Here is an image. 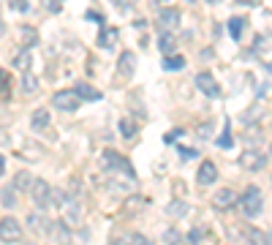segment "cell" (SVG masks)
I'll use <instances>...</instances> for the list:
<instances>
[{
    "mask_svg": "<svg viewBox=\"0 0 272 245\" xmlns=\"http://www.w3.org/2000/svg\"><path fill=\"white\" fill-rule=\"evenodd\" d=\"M14 204H17V196H14V191H11V188H3V207L11 210Z\"/></svg>",
    "mask_w": 272,
    "mask_h": 245,
    "instance_id": "obj_28",
    "label": "cell"
},
{
    "mask_svg": "<svg viewBox=\"0 0 272 245\" xmlns=\"http://www.w3.org/2000/svg\"><path fill=\"white\" fill-rule=\"evenodd\" d=\"M133 68H136V55L133 52H123L120 55V63H117V71H120V76H133Z\"/></svg>",
    "mask_w": 272,
    "mask_h": 245,
    "instance_id": "obj_11",
    "label": "cell"
},
{
    "mask_svg": "<svg viewBox=\"0 0 272 245\" xmlns=\"http://www.w3.org/2000/svg\"><path fill=\"white\" fill-rule=\"evenodd\" d=\"M28 226L33 229V232H38V234L52 232V221H46V215H41V212H30V215H28Z\"/></svg>",
    "mask_w": 272,
    "mask_h": 245,
    "instance_id": "obj_10",
    "label": "cell"
},
{
    "mask_svg": "<svg viewBox=\"0 0 272 245\" xmlns=\"http://www.w3.org/2000/svg\"><path fill=\"white\" fill-rule=\"evenodd\" d=\"M109 245H131V237H125V234H115L109 240Z\"/></svg>",
    "mask_w": 272,
    "mask_h": 245,
    "instance_id": "obj_32",
    "label": "cell"
},
{
    "mask_svg": "<svg viewBox=\"0 0 272 245\" xmlns=\"http://www.w3.org/2000/svg\"><path fill=\"white\" fill-rule=\"evenodd\" d=\"M239 207H242V212L248 218H256L264 207V196H261V188L259 185H248L245 194L239 196Z\"/></svg>",
    "mask_w": 272,
    "mask_h": 245,
    "instance_id": "obj_1",
    "label": "cell"
},
{
    "mask_svg": "<svg viewBox=\"0 0 272 245\" xmlns=\"http://www.w3.org/2000/svg\"><path fill=\"white\" fill-rule=\"evenodd\" d=\"M52 237L60 245H68L71 242V229L66 226V221H55V224H52Z\"/></svg>",
    "mask_w": 272,
    "mask_h": 245,
    "instance_id": "obj_12",
    "label": "cell"
},
{
    "mask_svg": "<svg viewBox=\"0 0 272 245\" xmlns=\"http://www.w3.org/2000/svg\"><path fill=\"white\" fill-rule=\"evenodd\" d=\"M259 115H261V106H256L253 112H242V120H245V123H248V120H256Z\"/></svg>",
    "mask_w": 272,
    "mask_h": 245,
    "instance_id": "obj_36",
    "label": "cell"
},
{
    "mask_svg": "<svg viewBox=\"0 0 272 245\" xmlns=\"http://www.w3.org/2000/svg\"><path fill=\"white\" fill-rule=\"evenodd\" d=\"M36 180L30 177V172H17V177H14V191H33Z\"/></svg>",
    "mask_w": 272,
    "mask_h": 245,
    "instance_id": "obj_15",
    "label": "cell"
},
{
    "mask_svg": "<svg viewBox=\"0 0 272 245\" xmlns=\"http://www.w3.org/2000/svg\"><path fill=\"white\" fill-rule=\"evenodd\" d=\"M196 133H199V137H202V139H204V137H210V133H212V131H210V125H199V131H196Z\"/></svg>",
    "mask_w": 272,
    "mask_h": 245,
    "instance_id": "obj_40",
    "label": "cell"
},
{
    "mask_svg": "<svg viewBox=\"0 0 272 245\" xmlns=\"http://www.w3.org/2000/svg\"><path fill=\"white\" fill-rule=\"evenodd\" d=\"M30 63H33V58H30V52H28V49H22V52H17V55H14L11 66L17 68V71H22V74H28Z\"/></svg>",
    "mask_w": 272,
    "mask_h": 245,
    "instance_id": "obj_18",
    "label": "cell"
},
{
    "mask_svg": "<svg viewBox=\"0 0 272 245\" xmlns=\"http://www.w3.org/2000/svg\"><path fill=\"white\" fill-rule=\"evenodd\" d=\"M269 245H272V232H269Z\"/></svg>",
    "mask_w": 272,
    "mask_h": 245,
    "instance_id": "obj_43",
    "label": "cell"
},
{
    "mask_svg": "<svg viewBox=\"0 0 272 245\" xmlns=\"http://www.w3.org/2000/svg\"><path fill=\"white\" fill-rule=\"evenodd\" d=\"M128 237H131V245H153L145 234H128Z\"/></svg>",
    "mask_w": 272,
    "mask_h": 245,
    "instance_id": "obj_34",
    "label": "cell"
},
{
    "mask_svg": "<svg viewBox=\"0 0 272 245\" xmlns=\"http://www.w3.org/2000/svg\"><path fill=\"white\" fill-rule=\"evenodd\" d=\"M9 6H11L14 11H28V9H30L28 0H9Z\"/></svg>",
    "mask_w": 272,
    "mask_h": 245,
    "instance_id": "obj_30",
    "label": "cell"
},
{
    "mask_svg": "<svg viewBox=\"0 0 272 245\" xmlns=\"http://www.w3.org/2000/svg\"><path fill=\"white\" fill-rule=\"evenodd\" d=\"M202 237H204V229H202V226H196V229H191V232H188V237H185V240L196 245L199 240H202Z\"/></svg>",
    "mask_w": 272,
    "mask_h": 245,
    "instance_id": "obj_29",
    "label": "cell"
},
{
    "mask_svg": "<svg viewBox=\"0 0 272 245\" xmlns=\"http://www.w3.org/2000/svg\"><path fill=\"white\" fill-rule=\"evenodd\" d=\"M188 202H182V199H174L166 204V215H174V218H182V215H188Z\"/></svg>",
    "mask_w": 272,
    "mask_h": 245,
    "instance_id": "obj_19",
    "label": "cell"
},
{
    "mask_svg": "<svg viewBox=\"0 0 272 245\" xmlns=\"http://www.w3.org/2000/svg\"><path fill=\"white\" fill-rule=\"evenodd\" d=\"M19 38H22L19 44H22V46H25V49H28V46H33V44L38 41V33H36L33 28H28V25H25V28H19Z\"/></svg>",
    "mask_w": 272,
    "mask_h": 245,
    "instance_id": "obj_22",
    "label": "cell"
},
{
    "mask_svg": "<svg viewBox=\"0 0 272 245\" xmlns=\"http://www.w3.org/2000/svg\"><path fill=\"white\" fill-rule=\"evenodd\" d=\"M79 104H82V98L76 96V90H58L52 96V106L60 112H74V109H79Z\"/></svg>",
    "mask_w": 272,
    "mask_h": 245,
    "instance_id": "obj_3",
    "label": "cell"
},
{
    "mask_svg": "<svg viewBox=\"0 0 272 245\" xmlns=\"http://www.w3.org/2000/svg\"><path fill=\"white\" fill-rule=\"evenodd\" d=\"M264 164H267V158H264L256 147H248V150H242V155H239V167L245 172H261Z\"/></svg>",
    "mask_w": 272,
    "mask_h": 245,
    "instance_id": "obj_4",
    "label": "cell"
},
{
    "mask_svg": "<svg viewBox=\"0 0 272 245\" xmlns=\"http://www.w3.org/2000/svg\"><path fill=\"white\" fill-rule=\"evenodd\" d=\"M153 3H155V6H164V3H166V0H153Z\"/></svg>",
    "mask_w": 272,
    "mask_h": 245,
    "instance_id": "obj_42",
    "label": "cell"
},
{
    "mask_svg": "<svg viewBox=\"0 0 272 245\" xmlns=\"http://www.w3.org/2000/svg\"><path fill=\"white\" fill-rule=\"evenodd\" d=\"M85 17H87V19H90V22H98V25L103 28V14H98V11H87V14H85Z\"/></svg>",
    "mask_w": 272,
    "mask_h": 245,
    "instance_id": "obj_35",
    "label": "cell"
},
{
    "mask_svg": "<svg viewBox=\"0 0 272 245\" xmlns=\"http://www.w3.org/2000/svg\"><path fill=\"white\" fill-rule=\"evenodd\" d=\"M164 68H166V71H180V68H185V58H180V55H169V58H164Z\"/></svg>",
    "mask_w": 272,
    "mask_h": 245,
    "instance_id": "obj_24",
    "label": "cell"
},
{
    "mask_svg": "<svg viewBox=\"0 0 272 245\" xmlns=\"http://www.w3.org/2000/svg\"><path fill=\"white\" fill-rule=\"evenodd\" d=\"M142 207H145V199H142V196H128L125 199V212L128 215H133V212L142 210Z\"/></svg>",
    "mask_w": 272,
    "mask_h": 245,
    "instance_id": "obj_25",
    "label": "cell"
},
{
    "mask_svg": "<svg viewBox=\"0 0 272 245\" xmlns=\"http://www.w3.org/2000/svg\"><path fill=\"white\" fill-rule=\"evenodd\" d=\"M30 128H33V131L49 128V112H46V109H36V112L30 115Z\"/></svg>",
    "mask_w": 272,
    "mask_h": 245,
    "instance_id": "obj_13",
    "label": "cell"
},
{
    "mask_svg": "<svg viewBox=\"0 0 272 245\" xmlns=\"http://www.w3.org/2000/svg\"><path fill=\"white\" fill-rule=\"evenodd\" d=\"M188 3H196V0H188Z\"/></svg>",
    "mask_w": 272,
    "mask_h": 245,
    "instance_id": "obj_46",
    "label": "cell"
},
{
    "mask_svg": "<svg viewBox=\"0 0 272 245\" xmlns=\"http://www.w3.org/2000/svg\"><path fill=\"white\" fill-rule=\"evenodd\" d=\"M41 3H44V9H46V11H55V14H58V11L63 9L60 0H41Z\"/></svg>",
    "mask_w": 272,
    "mask_h": 245,
    "instance_id": "obj_31",
    "label": "cell"
},
{
    "mask_svg": "<svg viewBox=\"0 0 272 245\" xmlns=\"http://www.w3.org/2000/svg\"><path fill=\"white\" fill-rule=\"evenodd\" d=\"M245 240L251 242V245H269V234H264L261 229H248Z\"/></svg>",
    "mask_w": 272,
    "mask_h": 245,
    "instance_id": "obj_20",
    "label": "cell"
},
{
    "mask_svg": "<svg viewBox=\"0 0 272 245\" xmlns=\"http://www.w3.org/2000/svg\"><path fill=\"white\" fill-rule=\"evenodd\" d=\"M231 142H234V139H231V131H229V125H226V131H223V137L218 139V145L221 147H231Z\"/></svg>",
    "mask_w": 272,
    "mask_h": 245,
    "instance_id": "obj_33",
    "label": "cell"
},
{
    "mask_svg": "<svg viewBox=\"0 0 272 245\" xmlns=\"http://www.w3.org/2000/svg\"><path fill=\"white\" fill-rule=\"evenodd\" d=\"M269 158H272V145H269Z\"/></svg>",
    "mask_w": 272,
    "mask_h": 245,
    "instance_id": "obj_44",
    "label": "cell"
},
{
    "mask_svg": "<svg viewBox=\"0 0 272 245\" xmlns=\"http://www.w3.org/2000/svg\"><path fill=\"white\" fill-rule=\"evenodd\" d=\"M242 28H245V19L242 17H231L229 19V33L234 41H239V36H242Z\"/></svg>",
    "mask_w": 272,
    "mask_h": 245,
    "instance_id": "obj_23",
    "label": "cell"
},
{
    "mask_svg": "<svg viewBox=\"0 0 272 245\" xmlns=\"http://www.w3.org/2000/svg\"><path fill=\"white\" fill-rule=\"evenodd\" d=\"M237 194L231 191V188H221V191H215L212 194V207L215 210H231L237 204Z\"/></svg>",
    "mask_w": 272,
    "mask_h": 245,
    "instance_id": "obj_8",
    "label": "cell"
},
{
    "mask_svg": "<svg viewBox=\"0 0 272 245\" xmlns=\"http://www.w3.org/2000/svg\"><path fill=\"white\" fill-rule=\"evenodd\" d=\"M158 28H161V33H169V30H177L180 28V11L177 9H164L158 14Z\"/></svg>",
    "mask_w": 272,
    "mask_h": 245,
    "instance_id": "obj_7",
    "label": "cell"
},
{
    "mask_svg": "<svg viewBox=\"0 0 272 245\" xmlns=\"http://www.w3.org/2000/svg\"><path fill=\"white\" fill-rule=\"evenodd\" d=\"M136 131H139V125H136L133 117H123V120H120V133H123L125 139H133Z\"/></svg>",
    "mask_w": 272,
    "mask_h": 245,
    "instance_id": "obj_21",
    "label": "cell"
},
{
    "mask_svg": "<svg viewBox=\"0 0 272 245\" xmlns=\"http://www.w3.org/2000/svg\"><path fill=\"white\" fill-rule=\"evenodd\" d=\"M180 133H182V128H174L172 133H166V137H164V142H174V139L180 137Z\"/></svg>",
    "mask_w": 272,
    "mask_h": 245,
    "instance_id": "obj_38",
    "label": "cell"
},
{
    "mask_svg": "<svg viewBox=\"0 0 272 245\" xmlns=\"http://www.w3.org/2000/svg\"><path fill=\"white\" fill-rule=\"evenodd\" d=\"M38 90V79L33 74H25L22 76V93H36Z\"/></svg>",
    "mask_w": 272,
    "mask_h": 245,
    "instance_id": "obj_27",
    "label": "cell"
},
{
    "mask_svg": "<svg viewBox=\"0 0 272 245\" xmlns=\"http://www.w3.org/2000/svg\"><path fill=\"white\" fill-rule=\"evenodd\" d=\"M82 221V207H79V202L71 196L68 204H66V224H79Z\"/></svg>",
    "mask_w": 272,
    "mask_h": 245,
    "instance_id": "obj_17",
    "label": "cell"
},
{
    "mask_svg": "<svg viewBox=\"0 0 272 245\" xmlns=\"http://www.w3.org/2000/svg\"><path fill=\"white\" fill-rule=\"evenodd\" d=\"M0 237H3V242H19L22 240V226L11 215H3V221H0Z\"/></svg>",
    "mask_w": 272,
    "mask_h": 245,
    "instance_id": "obj_5",
    "label": "cell"
},
{
    "mask_svg": "<svg viewBox=\"0 0 272 245\" xmlns=\"http://www.w3.org/2000/svg\"><path fill=\"white\" fill-rule=\"evenodd\" d=\"M234 3H239V6H256L259 0H234Z\"/></svg>",
    "mask_w": 272,
    "mask_h": 245,
    "instance_id": "obj_41",
    "label": "cell"
},
{
    "mask_svg": "<svg viewBox=\"0 0 272 245\" xmlns=\"http://www.w3.org/2000/svg\"><path fill=\"white\" fill-rule=\"evenodd\" d=\"M210 3H221V0H210Z\"/></svg>",
    "mask_w": 272,
    "mask_h": 245,
    "instance_id": "obj_45",
    "label": "cell"
},
{
    "mask_svg": "<svg viewBox=\"0 0 272 245\" xmlns=\"http://www.w3.org/2000/svg\"><path fill=\"white\" fill-rule=\"evenodd\" d=\"M76 96L82 98V101H98L101 98V90H95L93 85H87V82H76Z\"/></svg>",
    "mask_w": 272,
    "mask_h": 245,
    "instance_id": "obj_14",
    "label": "cell"
},
{
    "mask_svg": "<svg viewBox=\"0 0 272 245\" xmlns=\"http://www.w3.org/2000/svg\"><path fill=\"white\" fill-rule=\"evenodd\" d=\"M117 36H120L117 28H103L101 36H98V46H103V49H112L115 41H117Z\"/></svg>",
    "mask_w": 272,
    "mask_h": 245,
    "instance_id": "obj_16",
    "label": "cell"
},
{
    "mask_svg": "<svg viewBox=\"0 0 272 245\" xmlns=\"http://www.w3.org/2000/svg\"><path fill=\"white\" fill-rule=\"evenodd\" d=\"M52 191L55 188L46 183V180H36V185H33V191H30V199H33V204L38 210H49L52 207Z\"/></svg>",
    "mask_w": 272,
    "mask_h": 245,
    "instance_id": "obj_2",
    "label": "cell"
},
{
    "mask_svg": "<svg viewBox=\"0 0 272 245\" xmlns=\"http://www.w3.org/2000/svg\"><path fill=\"white\" fill-rule=\"evenodd\" d=\"M196 88L202 93H207L210 98L221 96V88H218V82H215V76L210 74V71H199V74H196Z\"/></svg>",
    "mask_w": 272,
    "mask_h": 245,
    "instance_id": "obj_6",
    "label": "cell"
},
{
    "mask_svg": "<svg viewBox=\"0 0 272 245\" xmlns=\"http://www.w3.org/2000/svg\"><path fill=\"white\" fill-rule=\"evenodd\" d=\"M166 242H169V245L177 242V232H174V229H169V232H166Z\"/></svg>",
    "mask_w": 272,
    "mask_h": 245,
    "instance_id": "obj_39",
    "label": "cell"
},
{
    "mask_svg": "<svg viewBox=\"0 0 272 245\" xmlns=\"http://www.w3.org/2000/svg\"><path fill=\"white\" fill-rule=\"evenodd\" d=\"M196 180H199V185H212L215 180H218V167H215L212 161H202Z\"/></svg>",
    "mask_w": 272,
    "mask_h": 245,
    "instance_id": "obj_9",
    "label": "cell"
},
{
    "mask_svg": "<svg viewBox=\"0 0 272 245\" xmlns=\"http://www.w3.org/2000/svg\"><path fill=\"white\" fill-rule=\"evenodd\" d=\"M180 155L185 158V161H191V158H196V150H191V147H180Z\"/></svg>",
    "mask_w": 272,
    "mask_h": 245,
    "instance_id": "obj_37",
    "label": "cell"
},
{
    "mask_svg": "<svg viewBox=\"0 0 272 245\" xmlns=\"http://www.w3.org/2000/svg\"><path fill=\"white\" fill-rule=\"evenodd\" d=\"M158 46H161L164 58H169V55L174 52V38H172L169 33H161V41H158Z\"/></svg>",
    "mask_w": 272,
    "mask_h": 245,
    "instance_id": "obj_26",
    "label": "cell"
}]
</instances>
